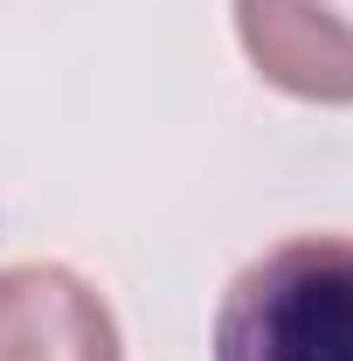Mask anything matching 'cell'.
I'll return each instance as SVG.
<instances>
[{
	"mask_svg": "<svg viewBox=\"0 0 353 361\" xmlns=\"http://www.w3.org/2000/svg\"><path fill=\"white\" fill-rule=\"evenodd\" d=\"M215 361H353V236H284L236 271Z\"/></svg>",
	"mask_w": 353,
	"mask_h": 361,
	"instance_id": "obj_1",
	"label": "cell"
},
{
	"mask_svg": "<svg viewBox=\"0 0 353 361\" xmlns=\"http://www.w3.org/2000/svg\"><path fill=\"white\" fill-rule=\"evenodd\" d=\"M236 42L270 90L353 104V0H236Z\"/></svg>",
	"mask_w": 353,
	"mask_h": 361,
	"instance_id": "obj_2",
	"label": "cell"
},
{
	"mask_svg": "<svg viewBox=\"0 0 353 361\" xmlns=\"http://www.w3.org/2000/svg\"><path fill=\"white\" fill-rule=\"evenodd\" d=\"M0 361H125V334L84 271L0 264Z\"/></svg>",
	"mask_w": 353,
	"mask_h": 361,
	"instance_id": "obj_3",
	"label": "cell"
}]
</instances>
